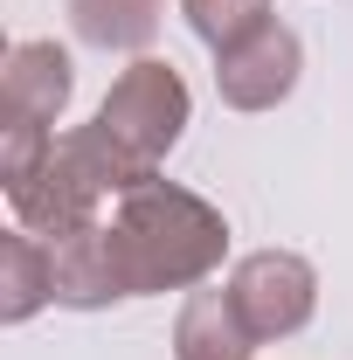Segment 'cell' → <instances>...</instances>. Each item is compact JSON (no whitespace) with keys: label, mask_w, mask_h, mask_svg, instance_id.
I'll return each mask as SVG.
<instances>
[{"label":"cell","mask_w":353,"mask_h":360,"mask_svg":"<svg viewBox=\"0 0 353 360\" xmlns=\"http://www.w3.org/2000/svg\"><path fill=\"white\" fill-rule=\"evenodd\" d=\"M187 111H194V97L180 84V70L160 63V56H139L132 70L104 90V104H97L90 125L111 146V160H118V174H125V194H132L139 180L160 174V160H167L180 146V132H187Z\"/></svg>","instance_id":"7a4b0ae2"},{"label":"cell","mask_w":353,"mask_h":360,"mask_svg":"<svg viewBox=\"0 0 353 360\" xmlns=\"http://www.w3.org/2000/svg\"><path fill=\"white\" fill-rule=\"evenodd\" d=\"M229 298H236L243 326L257 333V347L264 340H291L319 312V270L298 250H250L229 270Z\"/></svg>","instance_id":"277c9868"},{"label":"cell","mask_w":353,"mask_h":360,"mask_svg":"<svg viewBox=\"0 0 353 360\" xmlns=\"http://www.w3.org/2000/svg\"><path fill=\"white\" fill-rule=\"evenodd\" d=\"M257 333L243 326L229 284L222 291H187V305L174 319V360H250Z\"/></svg>","instance_id":"ba28073f"},{"label":"cell","mask_w":353,"mask_h":360,"mask_svg":"<svg viewBox=\"0 0 353 360\" xmlns=\"http://www.w3.org/2000/svg\"><path fill=\"white\" fill-rule=\"evenodd\" d=\"M160 14H167V0H70V28H77V42L104 49V56H111V49H118V56L153 49Z\"/></svg>","instance_id":"30bf717a"},{"label":"cell","mask_w":353,"mask_h":360,"mask_svg":"<svg viewBox=\"0 0 353 360\" xmlns=\"http://www.w3.org/2000/svg\"><path fill=\"white\" fill-rule=\"evenodd\" d=\"M49 298H56L49 243L35 229H7V236H0V319H7V326H28Z\"/></svg>","instance_id":"9c48e42d"},{"label":"cell","mask_w":353,"mask_h":360,"mask_svg":"<svg viewBox=\"0 0 353 360\" xmlns=\"http://www.w3.org/2000/svg\"><path fill=\"white\" fill-rule=\"evenodd\" d=\"M180 14H187V28L215 49V56L236 49V42H250L257 28H270V0H180Z\"/></svg>","instance_id":"8fae6325"},{"label":"cell","mask_w":353,"mask_h":360,"mask_svg":"<svg viewBox=\"0 0 353 360\" xmlns=\"http://www.w3.org/2000/svg\"><path fill=\"white\" fill-rule=\"evenodd\" d=\"M104 194H125V174H118L111 146L97 139V125L63 132L21 180H7V201H14L21 229H35L49 243L70 236V229H90L97 208H104Z\"/></svg>","instance_id":"3957f363"},{"label":"cell","mask_w":353,"mask_h":360,"mask_svg":"<svg viewBox=\"0 0 353 360\" xmlns=\"http://www.w3.org/2000/svg\"><path fill=\"white\" fill-rule=\"evenodd\" d=\"M70 90H77V70H70L63 42H49V35L14 42L7 70H0V125H42V132H56Z\"/></svg>","instance_id":"8992f818"},{"label":"cell","mask_w":353,"mask_h":360,"mask_svg":"<svg viewBox=\"0 0 353 360\" xmlns=\"http://www.w3.org/2000/svg\"><path fill=\"white\" fill-rule=\"evenodd\" d=\"M49 277H56V305H70V312H104V305L132 298L125 277H118L111 222H90V229L56 236V243H49Z\"/></svg>","instance_id":"52a82bcc"},{"label":"cell","mask_w":353,"mask_h":360,"mask_svg":"<svg viewBox=\"0 0 353 360\" xmlns=\"http://www.w3.org/2000/svg\"><path fill=\"white\" fill-rule=\"evenodd\" d=\"M111 250H118V277L132 298L153 291H201L229 257V222L215 201H201L180 180H139L132 194H118L111 215Z\"/></svg>","instance_id":"6da1fadb"},{"label":"cell","mask_w":353,"mask_h":360,"mask_svg":"<svg viewBox=\"0 0 353 360\" xmlns=\"http://www.w3.org/2000/svg\"><path fill=\"white\" fill-rule=\"evenodd\" d=\"M298 70H305V49L291 28H257L250 42L222 49L215 56V90L229 111H277L291 90H298Z\"/></svg>","instance_id":"5b68a950"}]
</instances>
